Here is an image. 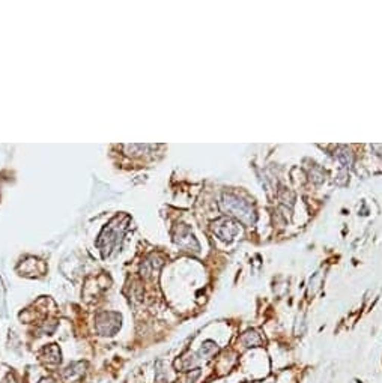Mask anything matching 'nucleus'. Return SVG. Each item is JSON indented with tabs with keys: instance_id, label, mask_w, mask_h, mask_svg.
<instances>
[{
	"instance_id": "f257e3e1",
	"label": "nucleus",
	"mask_w": 382,
	"mask_h": 383,
	"mask_svg": "<svg viewBox=\"0 0 382 383\" xmlns=\"http://www.w3.org/2000/svg\"><path fill=\"white\" fill-rule=\"evenodd\" d=\"M96 326L103 335H113L120 328V315L114 313H104L98 317Z\"/></svg>"
},
{
	"instance_id": "f03ea898",
	"label": "nucleus",
	"mask_w": 382,
	"mask_h": 383,
	"mask_svg": "<svg viewBox=\"0 0 382 383\" xmlns=\"http://www.w3.org/2000/svg\"><path fill=\"white\" fill-rule=\"evenodd\" d=\"M44 352H45V356H48L47 360L54 362V364L61 362V352H59V349H57L54 344H51L50 347H47Z\"/></svg>"
},
{
	"instance_id": "7ed1b4c3",
	"label": "nucleus",
	"mask_w": 382,
	"mask_h": 383,
	"mask_svg": "<svg viewBox=\"0 0 382 383\" xmlns=\"http://www.w3.org/2000/svg\"><path fill=\"white\" fill-rule=\"evenodd\" d=\"M243 343H244L247 347L257 346V344L260 343V337H259V334H257V332H254V331H248L247 334L243 337Z\"/></svg>"
},
{
	"instance_id": "20e7f679",
	"label": "nucleus",
	"mask_w": 382,
	"mask_h": 383,
	"mask_svg": "<svg viewBox=\"0 0 382 383\" xmlns=\"http://www.w3.org/2000/svg\"><path fill=\"white\" fill-rule=\"evenodd\" d=\"M217 350H218V347H217V344L214 341H206L202 346V349H200V353H202L203 356H211Z\"/></svg>"
},
{
	"instance_id": "39448f33",
	"label": "nucleus",
	"mask_w": 382,
	"mask_h": 383,
	"mask_svg": "<svg viewBox=\"0 0 382 383\" xmlns=\"http://www.w3.org/2000/svg\"><path fill=\"white\" fill-rule=\"evenodd\" d=\"M75 367H77V364H72V365L68 367L67 370H65V373H64L65 377H68V379L71 377V379H72V377H75V376H80V374L85 371V370H75Z\"/></svg>"
},
{
	"instance_id": "423d86ee",
	"label": "nucleus",
	"mask_w": 382,
	"mask_h": 383,
	"mask_svg": "<svg viewBox=\"0 0 382 383\" xmlns=\"http://www.w3.org/2000/svg\"><path fill=\"white\" fill-rule=\"evenodd\" d=\"M199 376H200V370H194V373H193V374H190V376L187 377L185 383H194V380H196Z\"/></svg>"
}]
</instances>
